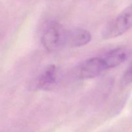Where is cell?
Returning a JSON list of instances; mask_svg holds the SVG:
<instances>
[{
    "mask_svg": "<svg viewBox=\"0 0 132 132\" xmlns=\"http://www.w3.org/2000/svg\"><path fill=\"white\" fill-rule=\"evenodd\" d=\"M67 30L57 22L50 23L41 37L43 45L49 52L57 51L66 46Z\"/></svg>",
    "mask_w": 132,
    "mask_h": 132,
    "instance_id": "obj_1",
    "label": "cell"
},
{
    "mask_svg": "<svg viewBox=\"0 0 132 132\" xmlns=\"http://www.w3.org/2000/svg\"><path fill=\"white\" fill-rule=\"evenodd\" d=\"M132 27V5L113 19L104 29V39L115 38L121 36Z\"/></svg>",
    "mask_w": 132,
    "mask_h": 132,
    "instance_id": "obj_2",
    "label": "cell"
},
{
    "mask_svg": "<svg viewBox=\"0 0 132 132\" xmlns=\"http://www.w3.org/2000/svg\"><path fill=\"white\" fill-rule=\"evenodd\" d=\"M107 70L102 57H93L81 63L77 70V76L81 79H93Z\"/></svg>",
    "mask_w": 132,
    "mask_h": 132,
    "instance_id": "obj_3",
    "label": "cell"
},
{
    "mask_svg": "<svg viewBox=\"0 0 132 132\" xmlns=\"http://www.w3.org/2000/svg\"><path fill=\"white\" fill-rule=\"evenodd\" d=\"M59 79V70L56 66L51 64L44 70L36 82V87L40 90H50L55 85Z\"/></svg>",
    "mask_w": 132,
    "mask_h": 132,
    "instance_id": "obj_4",
    "label": "cell"
},
{
    "mask_svg": "<svg viewBox=\"0 0 132 132\" xmlns=\"http://www.w3.org/2000/svg\"><path fill=\"white\" fill-rule=\"evenodd\" d=\"M91 34L83 28H74L67 30L66 46L80 47L87 45L91 41Z\"/></svg>",
    "mask_w": 132,
    "mask_h": 132,
    "instance_id": "obj_5",
    "label": "cell"
},
{
    "mask_svg": "<svg viewBox=\"0 0 132 132\" xmlns=\"http://www.w3.org/2000/svg\"><path fill=\"white\" fill-rule=\"evenodd\" d=\"M128 51L124 48H117L108 52L102 57L107 70L120 65L128 58Z\"/></svg>",
    "mask_w": 132,
    "mask_h": 132,
    "instance_id": "obj_6",
    "label": "cell"
},
{
    "mask_svg": "<svg viewBox=\"0 0 132 132\" xmlns=\"http://www.w3.org/2000/svg\"><path fill=\"white\" fill-rule=\"evenodd\" d=\"M132 82V61L122 76L121 84L123 86H127Z\"/></svg>",
    "mask_w": 132,
    "mask_h": 132,
    "instance_id": "obj_7",
    "label": "cell"
}]
</instances>
